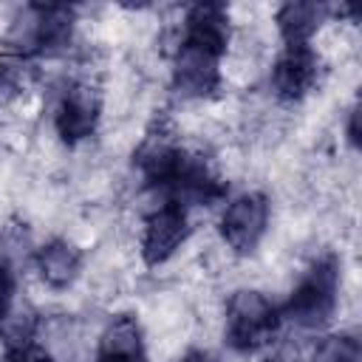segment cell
Masks as SVG:
<instances>
[{"mask_svg": "<svg viewBox=\"0 0 362 362\" xmlns=\"http://www.w3.org/2000/svg\"><path fill=\"white\" fill-rule=\"evenodd\" d=\"M17 303V274L8 257H0V320Z\"/></svg>", "mask_w": 362, "mask_h": 362, "instance_id": "12", "label": "cell"}, {"mask_svg": "<svg viewBox=\"0 0 362 362\" xmlns=\"http://www.w3.org/2000/svg\"><path fill=\"white\" fill-rule=\"evenodd\" d=\"M342 294V260L334 252H322L308 260L300 272L294 288L288 291L286 305L280 308V320L291 322L300 334L322 331L337 308Z\"/></svg>", "mask_w": 362, "mask_h": 362, "instance_id": "1", "label": "cell"}, {"mask_svg": "<svg viewBox=\"0 0 362 362\" xmlns=\"http://www.w3.org/2000/svg\"><path fill=\"white\" fill-rule=\"evenodd\" d=\"M269 223H272L269 195L260 189H249L223 204L221 218H218V232H221L223 246L232 255L243 257V255H252L263 243V238L269 235Z\"/></svg>", "mask_w": 362, "mask_h": 362, "instance_id": "4", "label": "cell"}, {"mask_svg": "<svg viewBox=\"0 0 362 362\" xmlns=\"http://www.w3.org/2000/svg\"><path fill=\"white\" fill-rule=\"evenodd\" d=\"M325 6L320 3H286L274 14V25L283 48H305L314 42L325 23Z\"/></svg>", "mask_w": 362, "mask_h": 362, "instance_id": "11", "label": "cell"}, {"mask_svg": "<svg viewBox=\"0 0 362 362\" xmlns=\"http://www.w3.org/2000/svg\"><path fill=\"white\" fill-rule=\"evenodd\" d=\"M82 249L68 238H51L34 252V272L51 291H68L82 277Z\"/></svg>", "mask_w": 362, "mask_h": 362, "instance_id": "10", "label": "cell"}, {"mask_svg": "<svg viewBox=\"0 0 362 362\" xmlns=\"http://www.w3.org/2000/svg\"><path fill=\"white\" fill-rule=\"evenodd\" d=\"M320 74H322V57L314 45L283 48V54L269 68L272 96L280 105H297L320 85Z\"/></svg>", "mask_w": 362, "mask_h": 362, "instance_id": "7", "label": "cell"}, {"mask_svg": "<svg viewBox=\"0 0 362 362\" xmlns=\"http://www.w3.org/2000/svg\"><path fill=\"white\" fill-rule=\"evenodd\" d=\"M192 221L189 212L175 201H158L153 204L141 218L139 232V255L147 266H164L170 263L189 240Z\"/></svg>", "mask_w": 362, "mask_h": 362, "instance_id": "5", "label": "cell"}, {"mask_svg": "<svg viewBox=\"0 0 362 362\" xmlns=\"http://www.w3.org/2000/svg\"><path fill=\"white\" fill-rule=\"evenodd\" d=\"M93 362H147V339L141 320L133 314H116L96 334Z\"/></svg>", "mask_w": 362, "mask_h": 362, "instance_id": "9", "label": "cell"}, {"mask_svg": "<svg viewBox=\"0 0 362 362\" xmlns=\"http://www.w3.org/2000/svg\"><path fill=\"white\" fill-rule=\"evenodd\" d=\"M223 339L235 354H255L269 348L280 331V308L266 291L240 286L223 303Z\"/></svg>", "mask_w": 362, "mask_h": 362, "instance_id": "2", "label": "cell"}, {"mask_svg": "<svg viewBox=\"0 0 362 362\" xmlns=\"http://www.w3.org/2000/svg\"><path fill=\"white\" fill-rule=\"evenodd\" d=\"M170 82L173 90L187 102L209 99L223 82V57L198 45L175 42L170 54Z\"/></svg>", "mask_w": 362, "mask_h": 362, "instance_id": "6", "label": "cell"}, {"mask_svg": "<svg viewBox=\"0 0 362 362\" xmlns=\"http://www.w3.org/2000/svg\"><path fill=\"white\" fill-rule=\"evenodd\" d=\"M178 42L206 48L218 57H226L232 45V17L221 3H198L184 11Z\"/></svg>", "mask_w": 362, "mask_h": 362, "instance_id": "8", "label": "cell"}, {"mask_svg": "<svg viewBox=\"0 0 362 362\" xmlns=\"http://www.w3.org/2000/svg\"><path fill=\"white\" fill-rule=\"evenodd\" d=\"M102 110H105L102 90L88 76L71 79L59 90V96L54 102V113H51V124H54L57 139L65 147L85 144L99 130Z\"/></svg>", "mask_w": 362, "mask_h": 362, "instance_id": "3", "label": "cell"}]
</instances>
